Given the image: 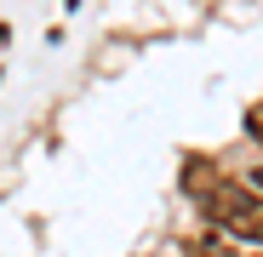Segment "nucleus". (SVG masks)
Wrapping results in <instances>:
<instances>
[{
    "instance_id": "obj_1",
    "label": "nucleus",
    "mask_w": 263,
    "mask_h": 257,
    "mask_svg": "<svg viewBox=\"0 0 263 257\" xmlns=\"http://www.w3.org/2000/svg\"><path fill=\"white\" fill-rule=\"evenodd\" d=\"M206 211L223 229H235L240 240H263V194L246 189V183H217L206 194Z\"/></svg>"
},
{
    "instance_id": "obj_2",
    "label": "nucleus",
    "mask_w": 263,
    "mask_h": 257,
    "mask_svg": "<svg viewBox=\"0 0 263 257\" xmlns=\"http://www.w3.org/2000/svg\"><path fill=\"white\" fill-rule=\"evenodd\" d=\"M183 183H189V194H200V200H206V194L217 189V171H212V160H189V166H183Z\"/></svg>"
},
{
    "instance_id": "obj_3",
    "label": "nucleus",
    "mask_w": 263,
    "mask_h": 257,
    "mask_svg": "<svg viewBox=\"0 0 263 257\" xmlns=\"http://www.w3.org/2000/svg\"><path fill=\"white\" fill-rule=\"evenodd\" d=\"M189 257H252V251H240V246H229V240H200Z\"/></svg>"
},
{
    "instance_id": "obj_4",
    "label": "nucleus",
    "mask_w": 263,
    "mask_h": 257,
    "mask_svg": "<svg viewBox=\"0 0 263 257\" xmlns=\"http://www.w3.org/2000/svg\"><path fill=\"white\" fill-rule=\"evenodd\" d=\"M246 126H252V137L263 143V103H252V114H246Z\"/></svg>"
},
{
    "instance_id": "obj_5",
    "label": "nucleus",
    "mask_w": 263,
    "mask_h": 257,
    "mask_svg": "<svg viewBox=\"0 0 263 257\" xmlns=\"http://www.w3.org/2000/svg\"><path fill=\"white\" fill-rule=\"evenodd\" d=\"M246 189H257V194H263V171H252V177H246Z\"/></svg>"
}]
</instances>
